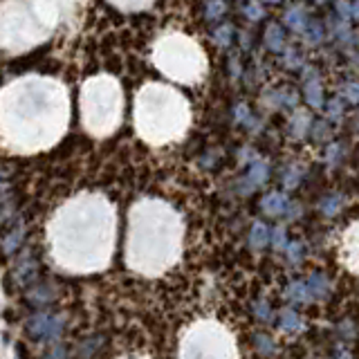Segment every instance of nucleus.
<instances>
[{"label":"nucleus","instance_id":"18","mask_svg":"<svg viewBox=\"0 0 359 359\" xmlns=\"http://www.w3.org/2000/svg\"><path fill=\"white\" fill-rule=\"evenodd\" d=\"M20 238H22V233H20V231H14V236H11L9 241H5V250H7V254H9V252H14V247L20 243Z\"/></svg>","mask_w":359,"mask_h":359},{"label":"nucleus","instance_id":"14","mask_svg":"<svg viewBox=\"0 0 359 359\" xmlns=\"http://www.w3.org/2000/svg\"><path fill=\"white\" fill-rule=\"evenodd\" d=\"M231 34H233L231 27H220V29H216V34H213V39H216L218 45H229Z\"/></svg>","mask_w":359,"mask_h":359},{"label":"nucleus","instance_id":"23","mask_svg":"<svg viewBox=\"0 0 359 359\" xmlns=\"http://www.w3.org/2000/svg\"><path fill=\"white\" fill-rule=\"evenodd\" d=\"M339 359H351V355H348V353H344V355H339Z\"/></svg>","mask_w":359,"mask_h":359},{"label":"nucleus","instance_id":"16","mask_svg":"<svg viewBox=\"0 0 359 359\" xmlns=\"http://www.w3.org/2000/svg\"><path fill=\"white\" fill-rule=\"evenodd\" d=\"M222 11H224V5L222 3H211L209 7H207V18L209 20H218L220 16H222Z\"/></svg>","mask_w":359,"mask_h":359},{"label":"nucleus","instance_id":"2","mask_svg":"<svg viewBox=\"0 0 359 359\" xmlns=\"http://www.w3.org/2000/svg\"><path fill=\"white\" fill-rule=\"evenodd\" d=\"M211 344H205V337H202V330L196 332L184 346V359H229L227 346L222 341H213V332L209 337Z\"/></svg>","mask_w":359,"mask_h":359},{"label":"nucleus","instance_id":"15","mask_svg":"<svg viewBox=\"0 0 359 359\" xmlns=\"http://www.w3.org/2000/svg\"><path fill=\"white\" fill-rule=\"evenodd\" d=\"M306 97L312 106H321V99H319V86L317 83H310L308 90H306Z\"/></svg>","mask_w":359,"mask_h":359},{"label":"nucleus","instance_id":"5","mask_svg":"<svg viewBox=\"0 0 359 359\" xmlns=\"http://www.w3.org/2000/svg\"><path fill=\"white\" fill-rule=\"evenodd\" d=\"M267 241H269V231H267L265 224H261V222L254 224V227H252V236H250V245L256 247V250H261V247Z\"/></svg>","mask_w":359,"mask_h":359},{"label":"nucleus","instance_id":"7","mask_svg":"<svg viewBox=\"0 0 359 359\" xmlns=\"http://www.w3.org/2000/svg\"><path fill=\"white\" fill-rule=\"evenodd\" d=\"M265 177H267V166H265L263 162H256V164L252 166V171H250V182H252V189H254L256 184L265 182Z\"/></svg>","mask_w":359,"mask_h":359},{"label":"nucleus","instance_id":"13","mask_svg":"<svg viewBox=\"0 0 359 359\" xmlns=\"http://www.w3.org/2000/svg\"><path fill=\"white\" fill-rule=\"evenodd\" d=\"M306 36H308V41H310V43L321 41V36H323V27L319 25V22H312L310 27H306Z\"/></svg>","mask_w":359,"mask_h":359},{"label":"nucleus","instance_id":"21","mask_svg":"<svg viewBox=\"0 0 359 359\" xmlns=\"http://www.w3.org/2000/svg\"><path fill=\"white\" fill-rule=\"evenodd\" d=\"M272 241H274V245H276V247L283 245V229H276V231H274V236H272Z\"/></svg>","mask_w":359,"mask_h":359},{"label":"nucleus","instance_id":"12","mask_svg":"<svg viewBox=\"0 0 359 359\" xmlns=\"http://www.w3.org/2000/svg\"><path fill=\"white\" fill-rule=\"evenodd\" d=\"M341 207V198L339 196H330L328 200H323L321 202V211L323 213H328V216H334L337 213V209Z\"/></svg>","mask_w":359,"mask_h":359},{"label":"nucleus","instance_id":"4","mask_svg":"<svg viewBox=\"0 0 359 359\" xmlns=\"http://www.w3.org/2000/svg\"><path fill=\"white\" fill-rule=\"evenodd\" d=\"M263 209L267 213H272V216H278V213L287 211V198L280 196V194H272L263 200Z\"/></svg>","mask_w":359,"mask_h":359},{"label":"nucleus","instance_id":"17","mask_svg":"<svg viewBox=\"0 0 359 359\" xmlns=\"http://www.w3.org/2000/svg\"><path fill=\"white\" fill-rule=\"evenodd\" d=\"M256 346L261 348V351L265 353V355H269L274 351V346H272V339H267V337H256Z\"/></svg>","mask_w":359,"mask_h":359},{"label":"nucleus","instance_id":"20","mask_svg":"<svg viewBox=\"0 0 359 359\" xmlns=\"http://www.w3.org/2000/svg\"><path fill=\"white\" fill-rule=\"evenodd\" d=\"M287 252H290V258H292V261H299V256H301V245H290V247H287Z\"/></svg>","mask_w":359,"mask_h":359},{"label":"nucleus","instance_id":"10","mask_svg":"<svg viewBox=\"0 0 359 359\" xmlns=\"http://www.w3.org/2000/svg\"><path fill=\"white\" fill-rule=\"evenodd\" d=\"M283 328L285 330H297V328H301V319H299V314L294 310H285L283 312Z\"/></svg>","mask_w":359,"mask_h":359},{"label":"nucleus","instance_id":"19","mask_svg":"<svg viewBox=\"0 0 359 359\" xmlns=\"http://www.w3.org/2000/svg\"><path fill=\"white\" fill-rule=\"evenodd\" d=\"M247 16H250L252 20H258L263 16V9H261V5H250L247 7Z\"/></svg>","mask_w":359,"mask_h":359},{"label":"nucleus","instance_id":"6","mask_svg":"<svg viewBox=\"0 0 359 359\" xmlns=\"http://www.w3.org/2000/svg\"><path fill=\"white\" fill-rule=\"evenodd\" d=\"M285 20H287V25L292 27V29H303L306 27V14L297 7V9H292V11H287V16H285Z\"/></svg>","mask_w":359,"mask_h":359},{"label":"nucleus","instance_id":"22","mask_svg":"<svg viewBox=\"0 0 359 359\" xmlns=\"http://www.w3.org/2000/svg\"><path fill=\"white\" fill-rule=\"evenodd\" d=\"M256 314H258L261 319H269V312L263 308V303H261V306H256Z\"/></svg>","mask_w":359,"mask_h":359},{"label":"nucleus","instance_id":"1","mask_svg":"<svg viewBox=\"0 0 359 359\" xmlns=\"http://www.w3.org/2000/svg\"><path fill=\"white\" fill-rule=\"evenodd\" d=\"M115 101H117V93L108 86H101V88H88L86 93V117L88 123L93 121L95 128H106L112 115H115Z\"/></svg>","mask_w":359,"mask_h":359},{"label":"nucleus","instance_id":"11","mask_svg":"<svg viewBox=\"0 0 359 359\" xmlns=\"http://www.w3.org/2000/svg\"><path fill=\"white\" fill-rule=\"evenodd\" d=\"M308 290H314L317 294H325V292H328V280H325L321 274H314L308 283Z\"/></svg>","mask_w":359,"mask_h":359},{"label":"nucleus","instance_id":"8","mask_svg":"<svg viewBox=\"0 0 359 359\" xmlns=\"http://www.w3.org/2000/svg\"><path fill=\"white\" fill-rule=\"evenodd\" d=\"M285 294L290 299H294V301H310V290H308V285H303V283H294L292 287H287Z\"/></svg>","mask_w":359,"mask_h":359},{"label":"nucleus","instance_id":"9","mask_svg":"<svg viewBox=\"0 0 359 359\" xmlns=\"http://www.w3.org/2000/svg\"><path fill=\"white\" fill-rule=\"evenodd\" d=\"M267 45L272 50H280V45H283V34H280V29L276 25L267 29Z\"/></svg>","mask_w":359,"mask_h":359},{"label":"nucleus","instance_id":"3","mask_svg":"<svg viewBox=\"0 0 359 359\" xmlns=\"http://www.w3.org/2000/svg\"><path fill=\"white\" fill-rule=\"evenodd\" d=\"M63 328L61 319L52 317V314H36L34 319H29V325L27 330L32 337H36V339H54V337H59Z\"/></svg>","mask_w":359,"mask_h":359}]
</instances>
